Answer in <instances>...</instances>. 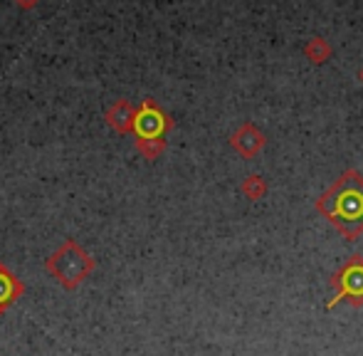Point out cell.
Masks as SVG:
<instances>
[{
	"label": "cell",
	"mask_w": 363,
	"mask_h": 356,
	"mask_svg": "<svg viewBox=\"0 0 363 356\" xmlns=\"http://www.w3.org/2000/svg\"><path fill=\"white\" fill-rule=\"evenodd\" d=\"M319 211L344 233L349 240L363 230V178L349 171L321 196Z\"/></svg>",
	"instance_id": "cell-1"
},
{
	"label": "cell",
	"mask_w": 363,
	"mask_h": 356,
	"mask_svg": "<svg viewBox=\"0 0 363 356\" xmlns=\"http://www.w3.org/2000/svg\"><path fill=\"white\" fill-rule=\"evenodd\" d=\"M48 269L65 284V287H77V284L94 269V262L79 250V245L65 243L62 250H60L57 255L50 257Z\"/></svg>",
	"instance_id": "cell-2"
},
{
	"label": "cell",
	"mask_w": 363,
	"mask_h": 356,
	"mask_svg": "<svg viewBox=\"0 0 363 356\" xmlns=\"http://www.w3.org/2000/svg\"><path fill=\"white\" fill-rule=\"evenodd\" d=\"M163 124H166L163 114L151 104H146L144 109L134 116V129L139 131V136H144V139H156L163 131Z\"/></svg>",
	"instance_id": "cell-3"
},
{
	"label": "cell",
	"mask_w": 363,
	"mask_h": 356,
	"mask_svg": "<svg viewBox=\"0 0 363 356\" xmlns=\"http://www.w3.org/2000/svg\"><path fill=\"white\" fill-rule=\"evenodd\" d=\"M18 294H23V284L13 277L3 265H0V312L13 302Z\"/></svg>",
	"instance_id": "cell-4"
},
{
	"label": "cell",
	"mask_w": 363,
	"mask_h": 356,
	"mask_svg": "<svg viewBox=\"0 0 363 356\" xmlns=\"http://www.w3.org/2000/svg\"><path fill=\"white\" fill-rule=\"evenodd\" d=\"M344 292H349V294H363V262L359 260H354L351 265H346L344 269Z\"/></svg>",
	"instance_id": "cell-5"
}]
</instances>
